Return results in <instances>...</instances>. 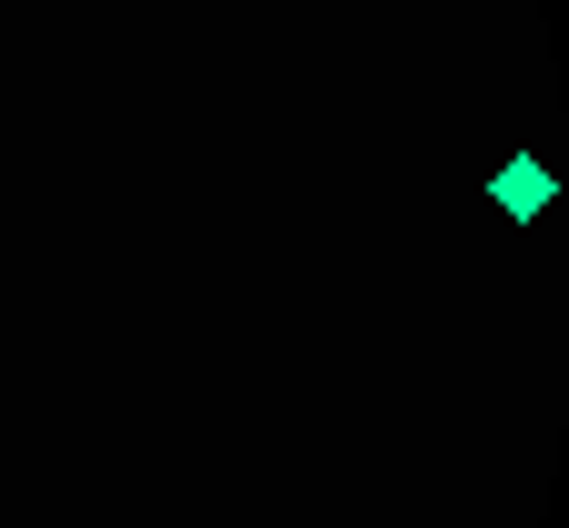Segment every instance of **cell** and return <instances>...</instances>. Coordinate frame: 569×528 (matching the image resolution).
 <instances>
[{"mask_svg": "<svg viewBox=\"0 0 569 528\" xmlns=\"http://www.w3.org/2000/svg\"><path fill=\"white\" fill-rule=\"evenodd\" d=\"M488 193H498V213H509V223H539L559 183H549V163H539V153H509V163H498V183H488Z\"/></svg>", "mask_w": 569, "mask_h": 528, "instance_id": "cell-1", "label": "cell"}]
</instances>
